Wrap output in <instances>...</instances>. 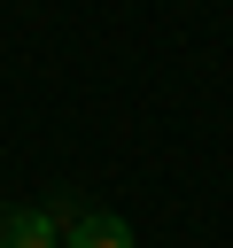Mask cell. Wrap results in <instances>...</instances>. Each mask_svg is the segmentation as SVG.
<instances>
[{"mask_svg":"<svg viewBox=\"0 0 233 248\" xmlns=\"http://www.w3.org/2000/svg\"><path fill=\"white\" fill-rule=\"evenodd\" d=\"M0 248H62V225L54 209H23V202H0Z\"/></svg>","mask_w":233,"mask_h":248,"instance_id":"1","label":"cell"},{"mask_svg":"<svg viewBox=\"0 0 233 248\" xmlns=\"http://www.w3.org/2000/svg\"><path fill=\"white\" fill-rule=\"evenodd\" d=\"M62 248H132V225L116 209H78L62 225Z\"/></svg>","mask_w":233,"mask_h":248,"instance_id":"2","label":"cell"}]
</instances>
